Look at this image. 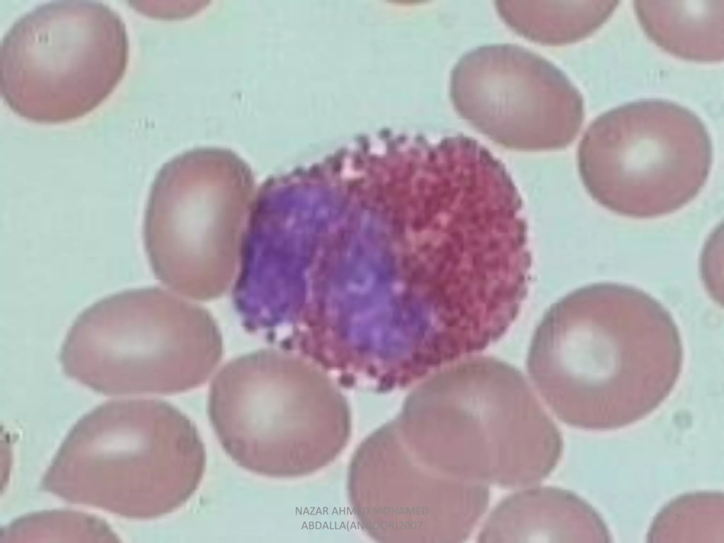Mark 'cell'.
<instances>
[{"instance_id":"7a4b0ae2","label":"cell","mask_w":724,"mask_h":543,"mask_svg":"<svg viewBox=\"0 0 724 543\" xmlns=\"http://www.w3.org/2000/svg\"><path fill=\"white\" fill-rule=\"evenodd\" d=\"M223 354L204 308L158 287L107 296L83 311L63 343L69 376L104 393L177 394L199 387Z\"/></svg>"},{"instance_id":"5b68a950","label":"cell","mask_w":724,"mask_h":543,"mask_svg":"<svg viewBox=\"0 0 724 543\" xmlns=\"http://www.w3.org/2000/svg\"><path fill=\"white\" fill-rule=\"evenodd\" d=\"M712 161L711 139L701 119L658 98L602 113L578 150L580 177L591 197L635 218L665 216L687 205L706 184Z\"/></svg>"},{"instance_id":"3957f363","label":"cell","mask_w":724,"mask_h":543,"mask_svg":"<svg viewBox=\"0 0 724 543\" xmlns=\"http://www.w3.org/2000/svg\"><path fill=\"white\" fill-rule=\"evenodd\" d=\"M254 195L251 169L229 150L196 149L165 164L153 182L144 224L156 278L192 300L225 293L238 267Z\"/></svg>"},{"instance_id":"9c48e42d","label":"cell","mask_w":724,"mask_h":543,"mask_svg":"<svg viewBox=\"0 0 724 543\" xmlns=\"http://www.w3.org/2000/svg\"><path fill=\"white\" fill-rule=\"evenodd\" d=\"M618 1H498L501 18L513 30L535 42L553 45L581 40L612 16Z\"/></svg>"},{"instance_id":"ba28073f","label":"cell","mask_w":724,"mask_h":543,"mask_svg":"<svg viewBox=\"0 0 724 543\" xmlns=\"http://www.w3.org/2000/svg\"><path fill=\"white\" fill-rule=\"evenodd\" d=\"M646 35L668 53L689 61L724 57V0L635 1Z\"/></svg>"},{"instance_id":"52a82bcc","label":"cell","mask_w":724,"mask_h":543,"mask_svg":"<svg viewBox=\"0 0 724 543\" xmlns=\"http://www.w3.org/2000/svg\"><path fill=\"white\" fill-rule=\"evenodd\" d=\"M450 97L479 132L511 149H560L582 127L581 94L550 62L522 47L494 44L465 53L452 69Z\"/></svg>"},{"instance_id":"277c9868","label":"cell","mask_w":724,"mask_h":543,"mask_svg":"<svg viewBox=\"0 0 724 543\" xmlns=\"http://www.w3.org/2000/svg\"><path fill=\"white\" fill-rule=\"evenodd\" d=\"M129 49L125 24L107 4H41L16 20L2 39V98L30 122L77 119L114 91L125 74Z\"/></svg>"},{"instance_id":"8992f818","label":"cell","mask_w":724,"mask_h":543,"mask_svg":"<svg viewBox=\"0 0 724 543\" xmlns=\"http://www.w3.org/2000/svg\"><path fill=\"white\" fill-rule=\"evenodd\" d=\"M208 414L230 459L268 477L316 470L340 452L349 436V428L314 423L298 370L272 350L228 363L211 383Z\"/></svg>"},{"instance_id":"6da1fadb","label":"cell","mask_w":724,"mask_h":543,"mask_svg":"<svg viewBox=\"0 0 724 543\" xmlns=\"http://www.w3.org/2000/svg\"><path fill=\"white\" fill-rule=\"evenodd\" d=\"M684 349L669 310L632 286L597 283L546 312L532 339L528 373L567 423L623 426L651 413L681 375Z\"/></svg>"}]
</instances>
